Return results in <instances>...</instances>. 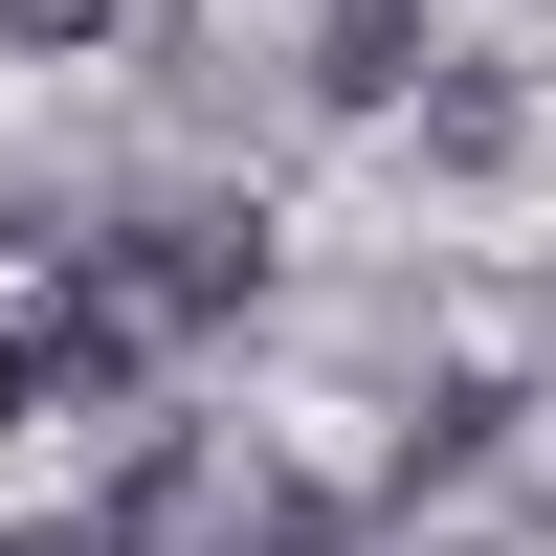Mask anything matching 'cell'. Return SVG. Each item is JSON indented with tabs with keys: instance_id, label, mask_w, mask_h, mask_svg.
<instances>
[{
	"instance_id": "obj_2",
	"label": "cell",
	"mask_w": 556,
	"mask_h": 556,
	"mask_svg": "<svg viewBox=\"0 0 556 556\" xmlns=\"http://www.w3.org/2000/svg\"><path fill=\"white\" fill-rule=\"evenodd\" d=\"M89 556H223V468H201V445H134L112 513H89Z\"/></svg>"
},
{
	"instance_id": "obj_4",
	"label": "cell",
	"mask_w": 556,
	"mask_h": 556,
	"mask_svg": "<svg viewBox=\"0 0 556 556\" xmlns=\"http://www.w3.org/2000/svg\"><path fill=\"white\" fill-rule=\"evenodd\" d=\"M134 0H0V45H23V67H67V45H112Z\"/></svg>"
},
{
	"instance_id": "obj_5",
	"label": "cell",
	"mask_w": 556,
	"mask_h": 556,
	"mask_svg": "<svg viewBox=\"0 0 556 556\" xmlns=\"http://www.w3.org/2000/svg\"><path fill=\"white\" fill-rule=\"evenodd\" d=\"M0 424H45V379H23V312H0Z\"/></svg>"
},
{
	"instance_id": "obj_1",
	"label": "cell",
	"mask_w": 556,
	"mask_h": 556,
	"mask_svg": "<svg viewBox=\"0 0 556 556\" xmlns=\"http://www.w3.org/2000/svg\"><path fill=\"white\" fill-rule=\"evenodd\" d=\"M89 290L134 312V356H178V334H223V312L267 290V223H223V201H156V223H112V267Z\"/></svg>"
},
{
	"instance_id": "obj_6",
	"label": "cell",
	"mask_w": 556,
	"mask_h": 556,
	"mask_svg": "<svg viewBox=\"0 0 556 556\" xmlns=\"http://www.w3.org/2000/svg\"><path fill=\"white\" fill-rule=\"evenodd\" d=\"M0 556H89V534H0Z\"/></svg>"
},
{
	"instance_id": "obj_3",
	"label": "cell",
	"mask_w": 556,
	"mask_h": 556,
	"mask_svg": "<svg viewBox=\"0 0 556 556\" xmlns=\"http://www.w3.org/2000/svg\"><path fill=\"white\" fill-rule=\"evenodd\" d=\"M312 89H334V112H401V89H424V0H334V23H312Z\"/></svg>"
}]
</instances>
